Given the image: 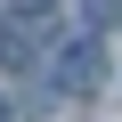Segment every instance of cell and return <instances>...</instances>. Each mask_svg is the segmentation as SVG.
I'll return each mask as SVG.
<instances>
[{
  "instance_id": "6da1fadb",
  "label": "cell",
  "mask_w": 122,
  "mask_h": 122,
  "mask_svg": "<svg viewBox=\"0 0 122 122\" xmlns=\"http://www.w3.org/2000/svg\"><path fill=\"white\" fill-rule=\"evenodd\" d=\"M98 81H106V49L98 41H57V57L41 65V90L49 98H90Z\"/></svg>"
},
{
  "instance_id": "7a4b0ae2",
  "label": "cell",
  "mask_w": 122,
  "mask_h": 122,
  "mask_svg": "<svg viewBox=\"0 0 122 122\" xmlns=\"http://www.w3.org/2000/svg\"><path fill=\"white\" fill-rule=\"evenodd\" d=\"M57 41H65V33H57L49 16H8V25H0V65H49V57H57Z\"/></svg>"
},
{
  "instance_id": "3957f363",
  "label": "cell",
  "mask_w": 122,
  "mask_h": 122,
  "mask_svg": "<svg viewBox=\"0 0 122 122\" xmlns=\"http://www.w3.org/2000/svg\"><path fill=\"white\" fill-rule=\"evenodd\" d=\"M0 122H8V106H0Z\"/></svg>"
}]
</instances>
